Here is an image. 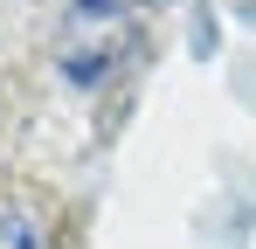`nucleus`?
<instances>
[{"mask_svg": "<svg viewBox=\"0 0 256 249\" xmlns=\"http://www.w3.org/2000/svg\"><path fill=\"white\" fill-rule=\"evenodd\" d=\"M0 249H48V228L35 208H0Z\"/></svg>", "mask_w": 256, "mask_h": 249, "instance_id": "2", "label": "nucleus"}, {"mask_svg": "<svg viewBox=\"0 0 256 249\" xmlns=\"http://www.w3.org/2000/svg\"><path fill=\"white\" fill-rule=\"evenodd\" d=\"M132 48V7L125 0H70L56 21V70L76 90L111 83V70Z\"/></svg>", "mask_w": 256, "mask_h": 249, "instance_id": "1", "label": "nucleus"}]
</instances>
